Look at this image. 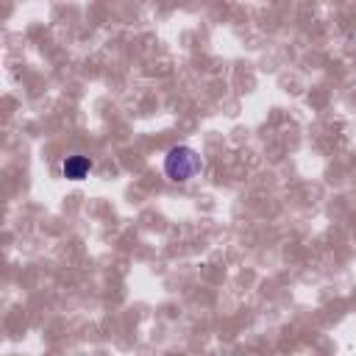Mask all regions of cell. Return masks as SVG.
<instances>
[{"label": "cell", "mask_w": 356, "mask_h": 356, "mask_svg": "<svg viewBox=\"0 0 356 356\" xmlns=\"http://www.w3.org/2000/svg\"><path fill=\"white\" fill-rule=\"evenodd\" d=\"M161 167H164V175H167L170 181L186 184V181H192V178L203 170V159H200V153H197L195 147H189V145H175V147L167 150Z\"/></svg>", "instance_id": "6da1fadb"}, {"label": "cell", "mask_w": 356, "mask_h": 356, "mask_svg": "<svg viewBox=\"0 0 356 356\" xmlns=\"http://www.w3.org/2000/svg\"><path fill=\"white\" fill-rule=\"evenodd\" d=\"M89 170H92V159L83 153H72L61 161V175L67 181H83L89 175Z\"/></svg>", "instance_id": "7a4b0ae2"}]
</instances>
